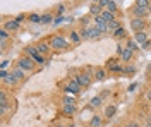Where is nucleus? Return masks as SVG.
Listing matches in <instances>:
<instances>
[{
	"mask_svg": "<svg viewBox=\"0 0 151 127\" xmlns=\"http://www.w3.org/2000/svg\"><path fill=\"white\" fill-rule=\"evenodd\" d=\"M48 43H50L52 50H57V52H64V50H69V47H70L69 39H67L65 36H62V34H55V36H52Z\"/></svg>",
	"mask_w": 151,
	"mask_h": 127,
	"instance_id": "f257e3e1",
	"label": "nucleus"
},
{
	"mask_svg": "<svg viewBox=\"0 0 151 127\" xmlns=\"http://www.w3.org/2000/svg\"><path fill=\"white\" fill-rule=\"evenodd\" d=\"M93 72L91 70H84V72H79L77 76H74V81L81 86V88H88V86H91V83H93Z\"/></svg>",
	"mask_w": 151,
	"mask_h": 127,
	"instance_id": "f03ea898",
	"label": "nucleus"
},
{
	"mask_svg": "<svg viewBox=\"0 0 151 127\" xmlns=\"http://www.w3.org/2000/svg\"><path fill=\"white\" fill-rule=\"evenodd\" d=\"M79 33H81V38L83 39H96V38L101 36V33L98 31V28H96L94 24L93 26H84Z\"/></svg>",
	"mask_w": 151,
	"mask_h": 127,
	"instance_id": "7ed1b4c3",
	"label": "nucleus"
},
{
	"mask_svg": "<svg viewBox=\"0 0 151 127\" xmlns=\"http://www.w3.org/2000/svg\"><path fill=\"white\" fill-rule=\"evenodd\" d=\"M17 67L22 69L24 72H33L35 70V67H36V64H35V60L31 59V57H28V55H22L21 59L17 60Z\"/></svg>",
	"mask_w": 151,
	"mask_h": 127,
	"instance_id": "20e7f679",
	"label": "nucleus"
},
{
	"mask_svg": "<svg viewBox=\"0 0 151 127\" xmlns=\"http://www.w3.org/2000/svg\"><path fill=\"white\" fill-rule=\"evenodd\" d=\"M62 113H65V115H74L76 113V101L72 98H64V101H62Z\"/></svg>",
	"mask_w": 151,
	"mask_h": 127,
	"instance_id": "39448f33",
	"label": "nucleus"
},
{
	"mask_svg": "<svg viewBox=\"0 0 151 127\" xmlns=\"http://www.w3.org/2000/svg\"><path fill=\"white\" fill-rule=\"evenodd\" d=\"M26 53H28V57H31V59L35 60V64H40V65L45 64V57L36 50V47H28L26 48Z\"/></svg>",
	"mask_w": 151,
	"mask_h": 127,
	"instance_id": "423d86ee",
	"label": "nucleus"
},
{
	"mask_svg": "<svg viewBox=\"0 0 151 127\" xmlns=\"http://www.w3.org/2000/svg\"><path fill=\"white\" fill-rule=\"evenodd\" d=\"M146 28H148V22H146V19H134V17L131 19V29L134 31V33L146 31Z\"/></svg>",
	"mask_w": 151,
	"mask_h": 127,
	"instance_id": "0eeeda50",
	"label": "nucleus"
},
{
	"mask_svg": "<svg viewBox=\"0 0 151 127\" xmlns=\"http://www.w3.org/2000/svg\"><path fill=\"white\" fill-rule=\"evenodd\" d=\"M106 70L108 72H124L122 62H117V59H110L106 62Z\"/></svg>",
	"mask_w": 151,
	"mask_h": 127,
	"instance_id": "6e6552de",
	"label": "nucleus"
},
{
	"mask_svg": "<svg viewBox=\"0 0 151 127\" xmlns=\"http://www.w3.org/2000/svg\"><path fill=\"white\" fill-rule=\"evenodd\" d=\"M131 16L134 17V19H146V17L150 16V12H148L146 9H141V7H136V5H132Z\"/></svg>",
	"mask_w": 151,
	"mask_h": 127,
	"instance_id": "1a4fd4ad",
	"label": "nucleus"
},
{
	"mask_svg": "<svg viewBox=\"0 0 151 127\" xmlns=\"http://www.w3.org/2000/svg\"><path fill=\"white\" fill-rule=\"evenodd\" d=\"M81 89H83V88H81V86H79V84L76 83L74 79L67 81V84L64 86V91H65V93H72V95H77V93H79Z\"/></svg>",
	"mask_w": 151,
	"mask_h": 127,
	"instance_id": "9d476101",
	"label": "nucleus"
},
{
	"mask_svg": "<svg viewBox=\"0 0 151 127\" xmlns=\"http://www.w3.org/2000/svg\"><path fill=\"white\" fill-rule=\"evenodd\" d=\"M134 41L139 45V47H142V45H146L148 41H150V34L146 33V31H141V33H134Z\"/></svg>",
	"mask_w": 151,
	"mask_h": 127,
	"instance_id": "9b49d317",
	"label": "nucleus"
},
{
	"mask_svg": "<svg viewBox=\"0 0 151 127\" xmlns=\"http://www.w3.org/2000/svg\"><path fill=\"white\" fill-rule=\"evenodd\" d=\"M94 26L98 28V31L101 34H108L110 33V28H108V22H105L101 17H94Z\"/></svg>",
	"mask_w": 151,
	"mask_h": 127,
	"instance_id": "f8f14e48",
	"label": "nucleus"
},
{
	"mask_svg": "<svg viewBox=\"0 0 151 127\" xmlns=\"http://www.w3.org/2000/svg\"><path fill=\"white\" fill-rule=\"evenodd\" d=\"M4 29H7L12 34V33H16V31H19V28H21V24H19L16 19H10V21H5L4 22V26H2Z\"/></svg>",
	"mask_w": 151,
	"mask_h": 127,
	"instance_id": "ddd939ff",
	"label": "nucleus"
},
{
	"mask_svg": "<svg viewBox=\"0 0 151 127\" xmlns=\"http://www.w3.org/2000/svg\"><path fill=\"white\" fill-rule=\"evenodd\" d=\"M7 108H9V96H7V93L2 89V91H0V110H2V115L7 113Z\"/></svg>",
	"mask_w": 151,
	"mask_h": 127,
	"instance_id": "4468645a",
	"label": "nucleus"
},
{
	"mask_svg": "<svg viewBox=\"0 0 151 127\" xmlns=\"http://www.w3.org/2000/svg\"><path fill=\"white\" fill-rule=\"evenodd\" d=\"M93 76L94 81H105L106 76H108V70H106V67H96L93 70Z\"/></svg>",
	"mask_w": 151,
	"mask_h": 127,
	"instance_id": "2eb2a0df",
	"label": "nucleus"
},
{
	"mask_svg": "<svg viewBox=\"0 0 151 127\" xmlns=\"http://www.w3.org/2000/svg\"><path fill=\"white\" fill-rule=\"evenodd\" d=\"M36 50L43 55V57H47L48 53H50V50H52V47H50V43H47V41H40L36 45Z\"/></svg>",
	"mask_w": 151,
	"mask_h": 127,
	"instance_id": "dca6fc26",
	"label": "nucleus"
},
{
	"mask_svg": "<svg viewBox=\"0 0 151 127\" xmlns=\"http://www.w3.org/2000/svg\"><path fill=\"white\" fill-rule=\"evenodd\" d=\"M132 57H134V52H131L129 48H124L122 53L119 55V59H120V62H124V64H129L132 60Z\"/></svg>",
	"mask_w": 151,
	"mask_h": 127,
	"instance_id": "f3484780",
	"label": "nucleus"
},
{
	"mask_svg": "<svg viewBox=\"0 0 151 127\" xmlns=\"http://www.w3.org/2000/svg\"><path fill=\"white\" fill-rule=\"evenodd\" d=\"M10 34L7 29H4V28H0V41H2V50H5V47H7V41L10 39Z\"/></svg>",
	"mask_w": 151,
	"mask_h": 127,
	"instance_id": "a211bd4d",
	"label": "nucleus"
},
{
	"mask_svg": "<svg viewBox=\"0 0 151 127\" xmlns=\"http://www.w3.org/2000/svg\"><path fill=\"white\" fill-rule=\"evenodd\" d=\"M2 83H4L5 86H9V88H14V86H17V84H19L17 77H16V76L12 74V70H10V74H9V76H7V77H5V79H4Z\"/></svg>",
	"mask_w": 151,
	"mask_h": 127,
	"instance_id": "6ab92c4d",
	"label": "nucleus"
},
{
	"mask_svg": "<svg viewBox=\"0 0 151 127\" xmlns=\"http://www.w3.org/2000/svg\"><path fill=\"white\" fill-rule=\"evenodd\" d=\"M101 12H103V9L100 7V4H98V2H93V4L89 5V14H91V16L100 17V16H101Z\"/></svg>",
	"mask_w": 151,
	"mask_h": 127,
	"instance_id": "aec40b11",
	"label": "nucleus"
},
{
	"mask_svg": "<svg viewBox=\"0 0 151 127\" xmlns=\"http://www.w3.org/2000/svg\"><path fill=\"white\" fill-rule=\"evenodd\" d=\"M100 17H101L105 22H108V24H110V22H115V21H117V14H112V12H108V10H103Z\"/></svg>",
	"mask_w": 151,
	"mask_h": 127,
	"instance_id": "412c9836",
	"label": "nucleus"
},
{
	"mask_svg": "<svg viewBox=\"0 0 151 127\" xmlns=\"http://www.w3.org/2000/svg\"><path fill=\"white\" fill-rule=\"evenodd\" d=\"M12 74L17 77V81L21 83V81H26V77H28V72H24L22 69H19V67H16V69H12Z\"/></svg>",
	"mask_w": 151,
	"mask_h": 127,
	"instance_id": "4be33fe9",
	"label": "nucleus"
},
{
	"mask_svg": "<svg viewBox=\"0 0 151 127\" xmlns=\"http://www.w3.org/2000/svg\"><path fill=\"white\" fill-rule=\"evenodd\" d=\"M55 21V14H52V12H45V14H41V21H40V24H50V22H53Z\"/></svg>",
	"mask_w": 151,
	"mask_h": 127,
	"instance_id": "5701e85b",
	"label": "nucleus"
},
{
	"mask_svg": "<svg viewBox=\"0 0 151 127\" xmlns=\"http://www.w3.org/2000/svg\"><path fill=\"white\" fill-rule=\"evenodd\" d=\"M81 33H79V31H70V33H69V41H70V43H74V45H77V43H81Z\"/></svg>",
	"mask_w": 151,
	"mask_h": 127,
	"instance_id": "b1692460",
	"label": "nucleus"
},
{
	"mask_svg": "<svg viewBox=\"0 0 151 127\" xmlns=\"http://www.w3.org/2000/svg\"><path fill=\"white\" fill-rule=\"evenodd\" d=\"M103 126V118L100 115H94L91 120H89V127H101Z\"/></svg>",
	"mask_w": 151,
	"mask_h": 127,
	"instance_id": "393cba45",
	"label": "nucleus"
},
{
	"mask_svg": "<svg viewBox=\"0 0 151 127\" xmlns=\"http://www.w3.org/2000/svg\"><path fill=\"white\" fill-rule=\"evenodd\" d=\"M115 113H117L115 105H108V107H105V117H106V118H112Z\"/></svg>",
	"mask_w": 151,
	"mask_h": 127,
	"instance_id": "a878e982",
	"label": "nucleus"
},
{
	"mask_svg": "<svg viewBox=\"0 0 151 127\" xmlns=\"http://www.w3.org/2000/svg\"><path fill=\"white\" fill-rule=\"evenodd\" d=\"M134 5H136V7H141V9H146L148 12H150L151 2H148V0H136V2H134Z\"/></svg>",
	"mask_w": 151,
	"mask_h": 127,
	"instance_id": "bb28decb",
	"label": "nucleus"
},
{
	"mask_svg": "<svg viewBox=\"0 0 151 127\" xmlns=\"http://www.w3.org/2000/svg\"><path fill=\"white\" fill-rule=\"evenodd\" d=\"M112 36L115 39H122V38H125V29H124V26H120L119 29H115L112 33Z\"/></svg>",
	"mask_w": 151,
	"mask_h": 127,
	"instance_id": "cd10ccee",
	"label": "nucleus"
},
{
	"mask_svg": "<svg viewBox=\"0 0 151 127\" xmlns=\"http://www.w3.org/2000/svg\"><path fill=\"white\" fill-rule=\"evenodd\" d=\"M125 48H129L131 52H137V50H139V45L134 41V38H131V39H127V45H125Z\"/></svg>",
	"mask_w": 151,
	"mask_h": 127,
	"instance_id": "c85d7f7f",
	"label": "nucleus"
},
{
	"mask_svg": "<svg viewBox=\"0 0 151 127\" xmlns=\"http://www.w3.org/2000/svg\"><path fill=\"white\" fill-rule=\"evenodd\" d=\"M105 10H108V12H112V14H117V2L108 0V2H106V7H105Z\"/></svg>",
	"mask_w": 151,
	"mask_h": 127,
	"instance_id": "c756f323",
	"label": "nucleus"
},
{
	"mask_svg": "<svg viewBox=\"0 0 151 127\" xmlns=\"http://www.w3.org/2000/svg\"><path fill=\"white\" fill-rule=\"evenodd\" d=\"M101 105H103V98H101V96L91 98V107H93V108H100Z\"/></svg>",
	"mask_w": 151,
	"mask_h": 127,
	"instance_id": "7c9ffc66",
	"label": "nucleus"
},
{
	"mask_svg": "<svg viewBox=\"0 0 151 127\" xmlns=\"http://www.w3.org/2000/svg\"><path fill=\"white\" fill-rule=\"evenodd\" d=\"M28 21H31V22H36V24H40V21H41V16L40 14H36V12H31L28 16Z\"/></svg>",
	"mask_w": 151,
	"mask_h": 127,
	"instance_id": "2f4dec72",
	"label": "nucleus"
},
{
	"mask_svg": "<svg viewBox=\"0 0 151 127\" xmlns=\"http://www.w3.org/2000/svg\"><path fill=\"white\" fill-rule=\"evenodd\" d=\"M136 72V67L134 65H125L124 67V74H134Z\"/></svg>",
	"mask_w": 151,
	"mask_h": 127,
	"instance_id": "473e14b6",
	"label": "nucleus"
},
{
	"mask_svg": "<svg viewBox=\"0 0 151 127\" xmlns=\"http://www.w3.org/2000/svg\"><path fill=\"white\" fill-rule=\"evenodd\" d=\"M10 72H7V70H5V69H0V79H2V81H4V79L7 77V76H9Z\"/></svg>",
	"mask_w": 151,
	"mask_h": 127,
	"instance_id": "72a5a7b5",
	"label": "nucleus"
},
{
	"mask_svg": "<svg viewBox=\"0 0 151 127\" xmlns=\"http://www.w3.org/2000/svg\"><path fill=\"white\" fill-rule=\"evenodd\" d=\"M124 127H139V122H136V120H131V122H127Z\"/></svg>",
	"mask_w": 151,
	"mask_h": 127,
	"instance_id": "f704fd0d",
	"label": "nucleus"
},
{
	"mask_svg": "<svg viewBox=\"0 0 151 127\" xmlns=\"http://www.w3.org/2000/svg\"><path fill=\"white\" fill-rule=\"evenodd\" d=\"M60 22H64V17L62 16H57L55 21H53V24H60Z\"/></svg>",
	"mask_w": 151,
	"mask_h": 127,
	"instance_id": "c9c22d12",
	"label": "nucleus"
},
{
	"mask_svg": "<svg viewBox=\"0 0 151 127\" xmlns=\"http://www.w3.org/2000/svg\"><path fill=\"white\" fill-rule=\"evenodd\" d=\"M64 10H65V7H64L62 4H60V5H57V14H62Z\"/></svg>",
	"mask_w": 151,
	"mask_h": 127,
	"instance_id": "e433bc0d",
	"label": "nucleus"
},
{
	"mask_svg": "<svg viewBox=\"0 0 151 127\" xmlns=\"http://www.w3.org/2000/svg\"><path fill=\"white\" fill-rule=\"evenodd\" d=\"M144 98H146V100H150V101H151V91H146V93H144Z\"/></svg>",
	"mask_w": 151,
	"mask_h": 127,
	"instance_id": "4c0bfd02",
	"label": "nucleus"
},
{
	"mask_svg": "<svg viewBox=\"0 0 151 127\" xmlns=\"http://www.w3.org/2000/svg\"><path fill=\"white\" fill-rule=\"evenodd\" d=\"M142 48H146V50H150L151 48V41H148L146 45H142Z\"/></svg>",
	"mask_w": 151,
	"mask_h": 127,
	"instance_id": "58836bf2",
	"label": "nucleus"
},
{
	"mask_svg": "<svg viewBox=\"0 0 151 127\" xmlns=\"http://www.w3.org/2000/svg\"><path fill=\"white\" fill-rule=\"evenodd\" d=\"M144 127H151V120H150V122H148V124H146Z\"/></svg>",
	"mask_w": 151,
	"mask_h": 127,
	"instance_id": "ea45409f",
	"label": "nucleus"
},
{
	"mask_svg": "<svg viewBox=\"0 0 151 127\" xmlns=\"http://www.w3.org/2000/svg\"><path fill=\"white\" fill-rule=\"evenodd\" d=\"M150 120H151V108H150Z\"/></svg>",
	"mask_w": 151,
	"mask_h": 127,
	"instance_id": "a19ab883",
	"label": "nucleus"
}]
</instances>
